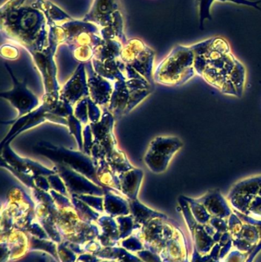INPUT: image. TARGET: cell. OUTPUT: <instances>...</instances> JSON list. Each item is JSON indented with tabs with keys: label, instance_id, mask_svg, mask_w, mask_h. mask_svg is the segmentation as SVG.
Wrapping results in <instances>:
<instances>
[{
	"label": "cell",
	"instance_id": "obj_1",
	"mask_svg": "<svg viewBox=\"0 0 261 262\" xmlns=\"http://www.w3.org/2000/svg\"><path fill=\"white\" fill-rule=\"evenodd\" d=\"M28 0H8L1 6L2 35L26 49L31 55L54 48L43 12Z\"/></svg>",
	"mask_w": 261,
	"mask_h": 262
},
{
	"label": "cell",
	"instance_id": "obj_2",
	"mask_svg": "<svg viewBox=\"0 0 261 262\" xmlns=\"http://www.w3.org/2000/svg\"><path fill=\"white\" fill-rule=\"evenodd\" d=\"M49 27L51 41L56 46L66 45L81 63L91 61L95 49L104 41L98 26L84 20L72 18L59 26Z\"/></svg>",
	"mask_w": 261,
	"mask_h": 262
},
{
	"label": "cell",
	"instance_id": "obj_3",
	"mask_svg": "<svg viewBox=\"0 0 261 262\" xmlns=\"http://www.w3.org/2000/svg\"><path fill=\"white\" fill-rule=\"evenodd\" d=\"M194 63L195 54L190 46H176L156 66L153 81L167 87L183 85L196 75Z\"/></svg>",
	"mask_w": 261,
	"mask_h": 262
},
{
	"label": "cell",
	"instance_id": "obj_4",
	"mask_svg": "<svg viewBox=\"0 0 261 262\" xmlns=\"http://www.w3.org/2000/svg\"><path fill=\"white\" fill-rule=\"evenodd\" d=\"M84 21L98 26L103 39L118 40L125 45L124 19L118 0H93Z\"/></svg>",
	"mask_w": 261,
	"mask_h": 262
},
{
	"label": "cell",
	"instance_id": "obj_5",
	"mask_svg": "<svg viewBox=\"0 0 261 262\" xmlns=\"http://www.w3.org/2000/svg\"><path fill=\"white\" fill-rule=\"evenodd\" d=\"M35 154L42 155L56 164L67 166L101 186L97 176V163L84 151H73L48 142H40L33 147Z\"/></svg>",
	"mask_w": 261,
	"mask_h": 262
},
{
	"label": "cell",
	"instance_id": "obj_6",
	"mask_svg": "<svg viewBox=\"0 0 261 262\" xmlns=\"http://www.w3.org/2000/svg\"><path fill=\"white\" fill-rule=\"evenodd\" d=\"M59 97L52 95H44L43 97V103L37 107L35 110L30 113L17 118L12 121H5L3 124H11L12 127L1 142V148L7 144H10L11 141L14 140L17 136L26 130L32 128L35 126L42 124L44 121H49L55 124L67 125V119L58 116L53 113V108Z\"/></svg>",
	"mask_w": 261,
	"mask_h": 262
},
{
	"label": "cell",
	"instance_id": "obj_7",
	"mask_svg": "<svg viewBox=\"0 0 261 262\" xmlns=\"http://www.w3.org/2000/svg\"><path fill=\"white\" fill-rule=\"evenodd\" d=\"M181 139L173 136H159L149 143L144 157V163L153 173L167 170L173 157L183 147Z\"/></svg>",
	"mask_w": 261,
	"mask_h": 262
},
{
	"label": "cell",
	"instance_id": "obj_8",
	"mask_svg": "<svg viewBox=\"0 0 261 262\" xmlns=\"http://www.w3.org/2000/svg\"><path fill=\"white\" fill-rule=\"evenodd\" d=\"M121 58L124 64L134 69L141 76L153 84L155 52L139 38L128 40L123 48Z\"/></svg>",
	"mask_w": 261,
	"mask_h": 262
},
{
	"label": "cell",
	"instance_id": "obj_9",
	"mask_svg": "<svg viewBox=\"0 0 261 262\" xmlns=\"http://www.w3.org/2000/svg\"><path fill=\"white\" fill-rule=\"evenodd\" d=\"M6 68L12 78L13 88L7 92H1L0 96L16 109L18 118H21L39 107V100L28 89L26 79L21 82L17 79L8 64H6Z\"/></svg>",
	"mask_w": 261,
	"mask_h": 262
},
{
	"label": "cell",
	"instance_id": "obj_10",
	"mask_svg": "<svg viewBox=\"0 0 261 262\" xmlns=\"http://www.w3.org/2000/svg\"><path fill=\"white\" fill-rule=\"evenodd\" d=\"M1 150V161L4 162L12 169L21 173L26 174L32 177H39V176L49 177V176L58 173L55 167H54L55 169H47L42 165L33 160L21 158L12 150V148L10 147V144L3 146Z\"/></svg>",
	"mask_w": 261,
	"mask_h": 262
},
{
	"label": "cell",
	"instance_id": "obj_11",
	"mask_svg": "<svg viewBox=\"0 0 261 262\" xmlns=\"http://www.w3.org/2000/svg\"><path fill=\"white\" fill-rule=\"evenodd\" d=\"M58 175L65 183L66 188L70 193H90L102 195L105 192L102 186H96L93 181L82 174L61 164H56Z\"/></svg>",
	"mask_w": 261,
	"mask_h": 262
},
{
	"label": "cell",
	"instance_id": "obj_12",
	"mask_svg": "<svg viewBox=\"0 0 261 262\" xmlns=\"http://www.w3.org/2000/svg\"><path fill=\"white\" fill-rule=\"evenodd\" d=\"M90 95L86 81L85 64L81 63L70 80L59 91V98L73 106Z\"/></svg>",
	"mask_w": 261,
	"mask_h": 262
},
{
	"label": "cell",
	"instance_id": "obj_13",
	"mask_svg": "<svg viewBox=\"0 0 261 262\" xmlns=\"http://www.w3.org/2000/svg\"><path fill=\"white\" fill-rule=\"evenodd\" d=\"M89 93L90 99L98 105H104L110 103L113 95V89L104 78L95 73L88 80Z\"/></svg>",
	"mask_w": 261,
	"mask_h": 262
},
{
	"label": "cell",
	"instance_id": "obj_14",
	"mask_svg": "<svg viewBox=\"0 0 261 262\" xmlns=\"http://www.w3.org/2000/svg\"><path fill=\"white\" fill-rule=\"evenodd\" d=\"M118 177L121 192L127 195L130 200H136V195L144 177V172L141 169L133 168L121 174Z\"/></svg>",
	"mask_w": 261,
	"mask_h": 262
},
{
	"label": "cell",
	"instance_id": "obj_15",
	"mask_svg": "<svg viewBox=\"0 0 261 262\" xmlns=\"http://www.w3.org/2000/svg\"><path fill=\"white\" fill-rule=\"evenodd\" d=\"M32 5L43 12L49 26H59L72 18L62 9L48 0H35Z\"/></svg>",
	"mask_w": 261,
	"mask_h": 262
},
{
	"label": "cell",
	"instance_id": "obj_16",
	"mask_svg": "<svg viewBox=\"0 0 261 262\" xmlns=\"http://www.w3.org/2000/svg\"><path fill=\"white\" fill-rule=\"evenodd\" d=\"M261 187L260 175L251 176L239 180L231 187L228 195L242 194V195L256 196Z\"/></svg>",
	"mask_w": 261,
	"mask_h": 262
},
{
	"label": "cell",
	"instance_id": "obj_17",
	"mask_svg": "<svg viewBox=\"0 0 261 262\" xmlns=\"http://www.w3.org/2000/svg\"><path fill=\"white\" fill-rule=\"evenodd\" d=\"M229 78L235 87L238 98H241L243 95L246 85L247 72L245 66L240 61L231 72Z\"/></svg>",
	"mask_w": 261,
	"mask_h": 262
},
{
	"label": "cell",
	"instance_id": "obj_18",
	"mask_svg": "<svg viewBox=\"0 0 261 262\" xmlns=\"http://www.w3.org/2000/svg\"><path fill=\"white\" fill-rule=\"evenodd\" d=\"M199 8V21L200 28L203 26L205 20H211V7L216 0H198Z\"/></svg>",
	"mask_w": 261,
	"mask_h": 262
},
{
	"label": "cell",
	"instance_id": "obj_19",
	"mask_svg": "<svg viewBox=\"0 0 261 262\" xmlns=\"http://www.w3.org/2000/svg\"><path fill=\"white\" fill-rule=\"evenodd\" d=\"M18 49L10 44L3 45L1 47V55L6 59L15 60L18 57Z\"/></svg>",
	"mask_w": 261,
	"mask_h": 262
},
{
	"label": "cell",
	"instance_id": "obj_20",
	"mask_svg": "<svg viewBox=\"0 0 261 262\" xmlns=\"http://www.w3.org/2000/svg\"><path fill=\"white\" fill-rule=\"evenodd\" d=\"M216 1L221 2V3H232L235 4L244 5V6H250V7H254L255 9H258L261 11L259 4L261 3L260 1H250V0H216Z\"/></svg>",
	"mask_w": 261,
	"mask_h": 262
},
{
	"label": "cell",
	"instance_id": "obj_21",
	"mask_svg": "<svg viewBox=\"0 0 261 262\" xmlns=\"http://www.w3.org/2000/svg\"><path fill=\"white\" fill-rule=\"evenodd\" d=\"M257 195H260V196L261 197V187L260 190H259L258 194H257Z\"/></svg>",
	"mask_w": 261,
	"mask_h": 262
}]
</instances>
